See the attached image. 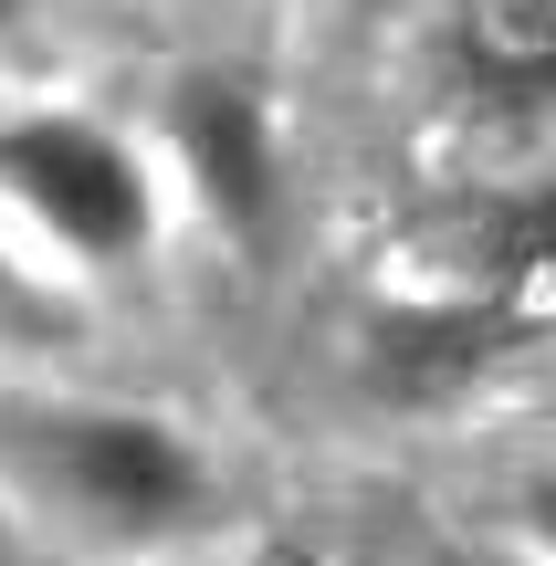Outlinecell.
<instances>
[{"mask_svg":"<svg viewBox=\"0 0 556 566\" xmlns=\"http://www.w3.org/2000/svg\"><path fill=\"white\" fill-rule=\"evenodd\" d=\"M21 451H32V472L84 525L126 535V546L189 535L210 514V472L189 462V441L168 420H147V409H53V420H21Z\"/></svg>","mask_w":556,"mask_h":566,"instance_id":"obj_1","label":"cell"},{"mask_svg":"<svg viewBox=\"0 0 556 566\" xmlns=\"http://www.w3.org/2000/svg\"><path fill=\"white\" fill-rule=\"evenodd\" d=\"M0 179L42 210L74 252H137L147 242V179L105 126L84 116H21L0 126Z\"/></svg>","mask_w":556,"mask_h":566,"instance_id":"obj_2","label":"cell"},{"mask_svg":"<svg viewBox=\"0 0 556 566\" xmlns=\"http://www.w3.org/2000/svg\"><path fill=\"white\" fill-rule=\"evenodd\" d=\"M168 126H179V147H189V168H200L210 200H221L231 221H263V200H273V137H263V105H252L242 84H179Z\"/></svg>","mask_w":556,"mask_h":566,"instance_id":"obj_3","label":"cell"},{"mask_svg":"<svg viewBox=\"0 0 556 566\" xmlns=\"http://www.w3.org/2000/svg\"><path fill=\"white\" fill-rule=\"evenodd\" d=\"M483 346H494V325H483V315H389L368 336V378L389 388V399H431V388L473 378Z\"/></svg>","mask_w":556,"mask_h":566,"instance_id":"obj_4","label":"cell"},{"mask_svg":"<svg viewBox=\"0 0 556 566\" xmlns=\"http://www.w3.org/2000/svg\"><path fill=\"white\" fill-rule=\"evenodd\" d=\"M462 53L504 95H556V0H462Z\"/></svg>","mask_w":556,"mask_h":566,"instance_id":"obj_5","label":"cell"},{"mask_svg":"<svg viewBox=\"0 0 556 566\" xmlns=\"http://www.w3.org/2000/svg\"><path fill=\"white\" fill-rule=\"evenodd\" d=\"M525 514H536V535H556V483H536V493H525Z\"/></svg>","mask_w":556,"mask_h":566,"instance_id":"obj_6","label":"cell"},{"mask_svg":"<svg viewBox=\"0 0 556 566\" xmlns=\"http://www.w3.org/2000/svg\"><path fill=\"white\" fill-rule=\"evenodd\" d=\"M0 304H11V273H0Z\"/></svg>","mask_w":556,"mask_h":566,"instance_id":"obj_7","label":"cell"},{"mask_svg":"<svg viewBox=\"0 0 556 566\" xmlns=\"http://www.w3.org/2000/svg\"><path fill=\"white\" fill-rule=\"evenodd\" d=\"M0 11H11V0H0Z\"/></svg>","mask_w":556,"mask_h":566,"instance_id":"obj_8","label":"cell"}]
</instances>
